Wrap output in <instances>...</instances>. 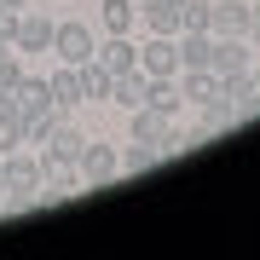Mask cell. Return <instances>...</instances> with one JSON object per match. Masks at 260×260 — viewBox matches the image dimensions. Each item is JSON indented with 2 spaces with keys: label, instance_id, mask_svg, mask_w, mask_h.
<instances>
[{
  "label": "cell",
  "instance_id": "obj_4",
  "mask_svg": "<svg viewBox=\"0 0 260 260\" xmlns=\"http://www.w3.org/2000/svg\"><path fill=\"white\" fill-rule=\"evenodd\" d=\"M174 81H179V99H185L191 110H225L220 104V75L214 70H179Z\"/></svg>",
  "mask_w": 260,
  "mask_h": 260
},
{
  "label": "cell",
  "instance_id": "obj_20",
  "mask_svg": "<svg viewBox=\"0 0 260 260\" xmlns=\"http://www.w3.org/2000/svg\"><path fill=\"white\" fill-rule=\"evenodd\" d=\"M156 162H162V150H156V145H139V139H133V150L121 156V174H150Z\"/></svg>",
  "mask_w": 260,
  "mask_h": 260
},
{
  "label": "cell",
  "instance_id": "obj_8",
  "mask_svg": "<svg viewBox=\"0 0 260 260\" xmlns=\"http://www.w3.org/2000/svg\"><path fill=\"white\" fill-rule=\"evenodd\" d=\"M254 6L249 0H214L208 6V35H249Z\"/></svg>",
  "mask_w": 260,
  "mask_h": 260
},
{
  "label": "cell",
  "instance_id": "obj_17",
  "mask_svg": "<svg viewBox=\"0 0 260 260\" xmlns=\"http://www.w3.org/2000/svg\"><path fill=\"white\" fill-rule=\"evenodd\" d=\"M64 116H70V110H58V104H47V110H29V116H23V145H47V133H52Z\"/></svg>",
  "mask_w": 260,
  "mask_h": 260
},
{
  "label": "cell",
  "instance_id": "obj_13",
  "mask_svg": "<svg viewBox=\"0 0 260 260\" xmlns=\"http://www.w3.org/2000/svg\"><path fill=\"white\" fill-rule=\"evenodd\" d=\"M81 70V99L87 104H110V87H116V75L99 64V58H87V64H75Z\"/></svg>",
  "mask_w": 260,
  "mask_h": 260
},
{
  "label": "cell",
  "instance_id": "obj_26",
  "mask_svg": "<svg viewBox=\"0 0 260 260\" xmlns=\"http://www.w3.org/2000/svg\"><path fill=\"white\" fill-rule=\"evenodd\" d=\"M249 75H254V87H260V64H254V70H249Z\"/></svg>",
  "mask_w": 260,
  "mask_h": 260
},
{
  "label": "cell",
  "instance_id": "obj_5",
  "mask_svg": "<svg viewBox=\"0 0 260 260\" xmlns=\"http://www.w3.org/2000/svg\"><path fill=\"white\" fill-rule=\"evenodd\" d=\"M75 168H81V179H87V191H104V185H110V179L121 174V156H116L110 145H99V139H87V150H81V162H75Z\"/></svg>",
  "mask_w": 260,
  "mask_h": 260
},
{
  "label": "cell",
  "instance_id": "obj_23",
  "mask_svg": "<svg viewBox=\"0 0 260 260\" xmlns=\"http://www.w3.org/2000/svg\"><path fill=\"white\" fill-rule=\"evenodd\" d=\"M0 41H6V47L18 41V12H0Z\"/></svg>",
  "mask_w": 260,
  "mask_h": 260
},
{
  "label": "cell",
  "instance_id": "obj_6",
  "mask_svg": "<svg viewBox=\"0 0 260 260\" xmlns=\"http://www.w3.org/2000/svg\"><path fill=\"white\" fill-rule=\"evenodd\" d=\"M81 150H87V133H75L70 121H58V127L47 133V145H41V168H52V162H81Z\"/></svg>",
  "mask_w": 260,
  "mask_h": 260
},
{
  "label": "cell",
  "instance_id": "obj_25",
  "mask_svg": "<svg viewBox=\"0 0 260 260\" xmlns=\"http://www.w3.org/2000/svg\"><path fill=\"white\" fill-rule=\"evenodd\" d=\"M18 6H23V0H0V12H18Z\"/></svg>",
  "mask_w": 260,
  "mask_h": 260
},
{
  "label": "cell",
  "instance_id": "obj_3",
  "mask_svg": "<svg viewBox=\"0 0 260 260\" xmlns=\"http://www.w3.org/2000/svg\"><path fill=\"white\" fill-rule=\"evenodd\" d=\"M220 104L237 116V127L260 110V87H254V75L249 70H237V75H220Z\"/></svg>",
  "mask_w": 260,
  "mask_h": 260
},
{
  "label": "cell",
  "instance_id": "obj_19",
  "mask_svg": "<svg viewBox=\"0 0 260 260\" xmlns=\"http://www.w3.org/2000/svg\"><path fill=\"white\" fill-rule=\"evenodd\" d=\"M150 110H162V116H179V104H185V99H179V81H174V75H162V81H150Z\"/></svg>",
  "mask_w": 260,
  "mask_h": 260
},
{
  "label": "cell",
  "instance_id": "obj_2",
  "mask_svg": "<svg viewBox=\"0 0 260 260\" xmlns=\"http://www.w3.org/2000/svg\"><path fill=\"white\" fill-rule=\"evenodd\" d=\"M0 174H6V197H35L41 179H47V168H41V156H29V150H12V156H0Z\"/></svg>",
  "mask_w": 260,
  "mask_h": 260
},
{
  "label": "cell",
  "instance_id": "obj_15",
  "mask_svg": "<svg viewBox=\"0 0 260 260\" xmlns=\"http://www.w3.org/2000/svg\"><path fill=\"white\" fill-rule=\"evenodd\" d=\"M93 58H99L110 75H121V70H133V64H139V47H133L127 35H104V47H99Z\"/></svg>",
  "mask_w": 260,
  "mask_h": 260
},
{
  "label": "cell",
  "instance_id": "obj_9",
  "mask_svg": "<svg viewBox=\"0 0 260 260\" xmlns=\"http://www.w3.org/2000/svg\"><path fill=\"white\" fill-rule=\"evenodd\" d=\"M174 52H179V70H208L214 35H208V29H179V35H174Z\"/></svg>",
  "mask_w": 260,
  "mask_h": 260
},
{
  "label": "cell",
  "instance_id": "obj_18",
  "mask_svg": "<svg viewBox=\"0 0 260 260\" xmlns=\"http://www.w3.org/2000/svg\"><path fill=\"white\" fill-rule=\"evenodd\" d=\"M139 23V6L133 0H104V35H127Z\"/></svg>",
  "mask_w": 260,
  "mask_h": 260
},
{
  "label": "cell",
  "instance_id": "obj_7",
  "mask_svg": "<svg viewBox=\"0 0 260 260\" xmlns=\"http://www.w3.org/2000/svg\"><path fill=\"white\" fill-rule=\"evenodd\" d=\"M139 70L150 81H162V75H179V52H174V35H150L139 47Z\"/></svg>",
  "mask_w": 260,
  "mask_h": 260
},
{
  "label": "cell",
  "instance_id": "obj_16",
  "mask_svg": "<svg viewBox=\"0 0 260 260\" xmlns=\"http://www.w3.org/2000/svg\"><path fill=\"white\" fill-rule=\"evenodd\" d=\"M12 104H18V116H29V110H47V104H52L47 75H23V81H18V93H12Z\"/></svg>",
  "mask_w": 260,
  "mask_h": 260
},
{
  "label": "cell",
  "instance_id": "obj_1",
  "mask_svg": "<svg viewBox=\"0 0 260 260\" xmlns=\"http://www.w3.org/2000/svg\"><path fill=\"white\" fill-rule=\"evenodd\" d=\"M99 52V35L87 23H52V58L58 64H87Z\"/></svg>",
  "mask_w": 260,
  "mask_h": 260
},
{
  "label": "cell",
  "instance_id": "obj_12",
  "mask_svg": "<svg viewBox=\"0 0 260 260\" xmlns=\"http://www.w3.org/2000/svg\"><path fill=\"white\" fill-rule=\"evenodd\" d=\"M47 87H52V104H58V110L87 104V99H81V70H75V64H58V70L47 75Z\"/></svg>",
  "mask_w": 260,
  "mask_h": 260
},
{
  "label": "cell",
  "instance_id": "obj_24",
  "mask_svg": "<svg viewBox=\"0 0 260 260\" xmlns=\"http://www.w3.org/2000/svg\"><path fill=\"white\" fill-rule=\"evenodd\" d=\"M249 41H254V52H260V6H254V18H249Z\"/></svg>",
  "mask_w": 260,
  "mask_h": 260
},
{
  "label": "cell",
  "instance_id": "obj_21",
  "mask_svg": "<svg viewBox=\"0 0 260 260\" xmlns=\"http://www.w3.org/2000/svg\"><path fill=\"white\" fill-rule=\"evenodd\" d=\"M23 58H18V47H6L0 52V93H18V81H23Z\"/></svg>",
  "mask_w": 260,
  "mask_h": 260
},
{
  "label": "cell",
  "instance_id": "obj_27",
  "mask_svg": "<svg viewBox=\"0 0 260 260\" xmlns=\"http://www.w3.org/2000/svg\"><path fill=\"white\" fill-rule=\"evenodd\" d=\"M0 197H6V174H0Z\"/></svg>",
  "mask_w": 260,
  "mask_h": 260
},
{
  "label": "cell",
  "instance_id": "obj_10",
  "mask_svg": "<svg viewBox=\"0 0 260 260\" xmlns=\"http://www.w3.org/2000/svg\"><path fill=\"white\" fill-rule=\"evenodd\" d=\"M133 6H139L145 35H179V6H168V0H133Z\"/></svg>",
  "mask_w": 260,
  "mask_h": 260
},
{
  "label": "cell",
  "instance_id": "obj_11",
  "mask_svg": "<svg viewBox=\"0 0 260 260\" xmlns=\"http://www.w3.org/2000/svg\"><path fill=\"white\" fill-rule=\"evenodd\" d=\"M150 99V75L133 64V70H121L116 75V87H110V104H127V110H139V104Z\"/></svg>",
  "mask_w": 260,
  "mask_h": 260
},
{
  "label": "cell",
  "instance_id": "obj_22",
  "mask_svg": "<svg viewBox=\"0 0 260 260\" xmlns=\"http://www.w3.org/2000/svg\"><path fill=\"white\" fill-rule=\"evenodd\" d=\"M179 29H208V6L203 0H185L179 6Z\"/></svg>",
  "mask_w": 260,
  "mask_h": 260
},
{
  "label": "cell",
  "instance_id": "obj_14",
  "mask_svg": "<svg viewBox=\"0 0 260 260\" xmlns=\"http://www.w3.org/2000/svg\"><path fill=\"white\" fill-rule=\"evenodd\" d=\"M18 52H52V18H23L18 12Z\"/></svg>",
  "mask_w": 260,
  "mask_h": 260
}]
</instances>
